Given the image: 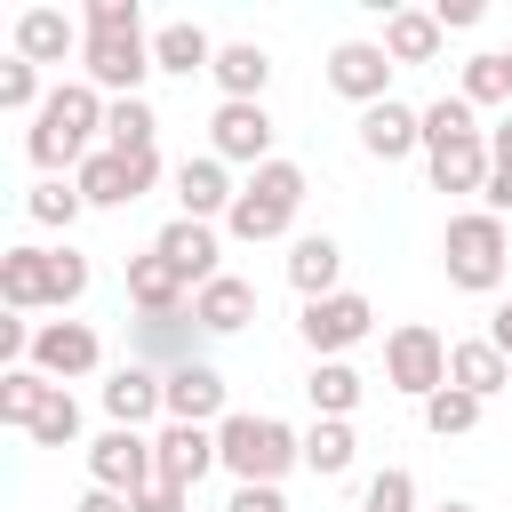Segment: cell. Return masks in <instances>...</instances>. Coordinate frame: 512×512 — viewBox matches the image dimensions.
I'll list each match as a JSON object with an SVG mask.
<instances>
[{
  "label": "cell",
  "mask_w": 512,
  "mask_h": 512,
  "mask_svg": "<svg viewBox=\"0 0 512 512\" xmlns=\"http://www.w3.org/2000/svg\"><path fill=\"white\" fill-rule=\"evenodd\" d=\"M104 88H88V80H64V88H48V104L32 112V136H24V152L56 176V168H72L80 176V160H88V136L104 128Z\"/></svg>",
  "instance_id": "6da1fadb"
},
{
  "label": "cell",
  "mask_w": 512,
  "mask_h": 512,
  "mask_svg": "<svg viewBox=\"0 0 512 512\" xmlns=\"http://www.w3.org/2000/svg\"><path fill=\"white\" fill-rule=\"evenodd\" d=\"M216 464L248 488V480H264V488H280V472L288 464H304V432H288L280 416H224L216 424Z\"/></svg>",
  "instance_id": "7a4b0ae2"
},
{
  "label": "cell",
  "mask_w": 512,
  "mask_h": 512,
  "mask_svg": "<svg viewBox=\"0 0 512 512\" xmlns=\"http://www.w3.org/2000/svg\"><path fill=\"white\" fill-rule=\"evenodd\" d=\"M296 208H304V168H296V160H264V168L240 184L224 232H232V240H280V232L296 224Z\"/></svg>",
  "instance_id": "3957f363"
},
{
  "label": "cell",
  "mask_w": 512,
  "mask_h": 512,
  "mask_svg": "<svg viewBox=\"0 0 512 512\" xmlns=\"http://www.w3.org/2000/svg\"><path fill=\"white\" fill-rule=\"evenodd\" d=\"M504 256H512V232H504V216H488V208H464V216H448V240H440L448 288H472V296H488V288L504 280Z\"/></svg>",
  "instance_id": "277c9868"
},
{
  "label": "cell",
  "mask_w": 512,
  "mask_h": 512,
  "mask_svg": "<svg viewBox=\"0 0 512 512\" xmlns=\"http://www.w3.org/2000/svg\"><path fill=\"white\" fill-rule=\"evenodd\" d=\"M384 384L408 392V400H432V392L448 384V344H440V328H424V320L392 328V336H384Z\"/></svg>",
  "instance_id": "5b68a950"
},
{
  "label": "cell",
  "mask_w": 512,
  "mask_h": 512,
  "mask_svg": "<svg viewBox=\"0 0 512 512\" xmlns=\"http://www.w3.org/2000/svg\"><path fill=\"white\" fill-rule=\"evenodd\" d=\"M72 184H80L88 208H136L160 184V152H88Z\"/></svg>",
  "instance_id": "8992f818"
},
{
  "label": "cell",
  "mask_w": 512,
  "mask_h": 512,
  "mask_svg": "<svg viewBox=\"0 0 512 512\" xmlns=\"http://www.w3.org/2000/svg\"><path fill=\"white\" fill-rule=\"evenodd\" d=\"M88 480H96V488L136 496V488H152V480H160V456H152V440H144V432L112 424V432H96V440H88Z\"/></svg>",
  "instance_id": "52a82bcc"
},
{
  "label": "cell",
  "mask_w": 512,
  "mask_h": 512,
  "mask_svg": "<svg viewBox=\"0 0 512 512\" xmlns=\"http://www.w3.org/2000/svg\"><path fill=\"white\" fill-rule=\"evenodd\" d=\"M80 64H88V88L136 96V88H144V72H152V32H88Z\"/></svg>",
  "instance_id": "ba28073f"
},
{
  "label": "cell",
  "mask_w": 512,
  "mask_h": 512,
  "mask_svg": "<svg viewBox=\"0 0 512 512\" xmlns=\"http://www.w3.org/2000/svg\"><path fill=\"white\" fill-rule=\"evenodd\" d=\"M304 344L320 352V360H336V352H352L368 328H376V304L368 296H352V288H336V296H320V304H304Z\"/></svg>",
  "instance_id": "9c48e42d"
},
{
  "label": "cell",
  "mask_w": 512,
  "mask_h": 512,
  "mask_svg": "<svg viewBox=\"0 0 512 512\" xmlns=\"http://www.w3.org/2000/svg\"><path fill=\"white\" fill-rule=\"evenodd\" d=\"M96 360H104V344H96L88 320H40V328H32V368H40L48 384L96 376Z\"/></svg>",
  "instance_id": "30bf717a"
},
{
  "label": "cell",
  "mask_w": 512,
  "mask_h": 512,
  "mask_svg": "<svg viewBox=\"0 0 512 512\" xmlns=\"http://www.w3.org/2000/svg\"><path fill=\"white\" fill-rule=\"evenodd\" d=\"M328 88L352 96L360 112L384 104V96H392V56H384V40H336V48H328Z\"/></svg>",
  "instance_id": "8fae6325"
},
{
  "label": "cell",
  "mask_w": 512,
  "mask_h": 512,
  "mask_svg": "<svg viewBox=\"0 0 512 512\" xmlns=\"http://www.w3.org/2000/svg\"><path fill=\"white\" fill-rule=\"evenodd\" d=\"M104 416H112V424H128V432H144L152 416H168V376H160V368H144V360L112 368V376H104Z\"/></svg>",
  "instance_id": "7c38bea8"
},
{
  "label": "cell",
  "mask_w": 512,
  "mask_h": 512,
  "mask_svg": "<svg viewBox=\"0 0 512 512\" xmlns=\"http://www.w3.org/2000/svg\"><path fill=\"white\" fill-rule=\"evenodd\" d=\"M208 144H216V160H224V168H232V160L264 168V160H272V112H264V104H216Z\"/></svg>",
  "instance_id": "4fadbf2b"
},
{
  "label": "cell",
  "mask_w": 512,
  "mask_h": 512,
  "mask_svg": "<svg viewBox=\"0 0 512 512\" xmlns=\"http://www.w3.org/2000/svg\"><path fill=\"white\" fill-rule=\"evenodd\" d=\"M168 376V424H224L232 408H224V376L208 368V360H184V368H160Z\"/></svg>",
  "instance_id": "5bb4252c"
},
{
  "label": "cell",
  "mask_w": 512,
  "mask_h": 512,
  "mask_svg": "<svg viewBox=\"0 0 512 512\" xmlns=\"http://www.w3.org/2000/svg\"><path fill=\"white\" fill-rule=\"evenodd\" d=\"M416 144H424V112H408L400 96H384V104L360 112V152H368V160L392 168V160H408Z\"/></svg>",
  "instance_id": "9a60e30c"
},
{
  "label": "cell",
  "mask_w": 512,
  "mask_h": 512,
  "mask_svg": "<svg viewBox=\"0 0 512 512\" xmlns=\"http://www.w3.org/2000/svg\"><path fill=\"white\" fill-rule=\"evenodd\" d=\"M184 296H192V280L160 256V248H144V256H128V304L144 312V320H168V312H184Z\"/></svg>",
  "instance_id": "2e32d148"
},
{
  "label": "cell",
  "mask_w": 512,
  "mask_h": 512,
  "mask_svg": "<svg viewBox=\"0 0 512 512\" xmlns=\"http://www.w3.org/2000/svg\"><path fill=\"white\" fill-rule=\"evenodd\" d=\"M88 48V32L64 16V8H24L16 16V56L24 64H64V56H80Z\"/></svg>",
  "instance_id": "e0dca14e"
},
{
  "label": "cell",
  "mask_w": 512,
  "mask_h": 512,
  "mask_svg": "<svg viewBox=\"0 0 512 512\" xmlns=\"http://www.w3.org/2000/svg\"><path fill=\"white\" fill-rule=\"evenodd\" d=\"M232 200H240V184L224 176V160H216V152H200V160H184V168H176V208H184V216L216 224V216H232Z\"/></svg>",
  "instance_id": "ac0fdd59"
},
{
  "label": "cell",
  "mask_w": 512,
  "mask_h": 512,
  "mask_svg": "<svg viewBox=\"0 0 512 512\" xmlns=\"http://www.w3.org/2000/svg\"><path fill=\"white\" fill-rule=\"evenodd\" d=\"M152 456H160V480L200 488V480H208V464H216V432H208V424H160Z\"/></svg>",
  "instance_id": "d6986e66"
},
{
  "label": "cell",
  "mask_w": 512,
  "mask_h": 512,
  "mask_svg": "<svg viewBox=\"0 0 512 512\" xmlns=\"http://www.w3.org/2000/svg\"><path fill=\"white\" fill-rule=\"evenodd\" d=\"M192 320H200V336H240V328L256 320V288H248L240 272H216V280L192 296Z\"/></svg>",
  "instance_id": "ffe728a7"
},
{
  "label": "cell",
  "mask_w": 512,
  "mask_h": 512,
  "mask_svg": "<svg viewBox=\"0 0 512 512\" xmlns=\"http://www.w3.org/2000/svg\"><path fill=\"white\" fill-rule=\"evenodd\" d=\"M192 288H208L216 280V224H200V216H176V224H160V240H152Z\"/></svg>",
  "instance_id": "44dd1931"
},
{
  "label": "cell",
  "mask_w": 512,
  "mask_h": 512,
  "mask_svg": "<svg viewBox=\"0 0 512 512\" xmlns=\"http://www.w3.org/2000/svg\"><path fill=\"white\" fill-rule=\"evenodd\" d=\"M336 280H344V248H336L328 232H304V240L288 248V288H296L304 304H320V296H336Z\"/></svg>",
  "instance_id": "7402d4cb"
},
{
  "label": "cell",
  "mask_w": 512,
  "mask_h": 512,
  "mask_svg": "<svg viewBox=\"0 0 512 512\" xmlns=\"http://www.w3.org/2000/svg\"><path fill=\"white\" fill-rule=\"evenodd\" d=\"M448 384H456V392H472V400H488V392H504V384H512V360H504L488 336H464V344H448Z\"/></svg>",
  "instance_id": "603a6c76"
},
{
  "label": "cell",
  "mask_w": 512,
  "mask_h": 512,
  "mask_svg": "<svg viewBox=\"0 0 512 512\" xmlns=\"http://www.w3.org/2000/svg\"><path fill=\"white\" fill-rule=\"evenodd\" d=\"M152 72H216V40L192 24V16H176V24H160L152 32Z\"/></svg>",
  "instance_id": "cb8c5ba5"
},
{
  "label": "cell",
  "mask_w": 512,
  "mask_h": 512,
  "mask_svg": "<svg viewBox=\"0 0 512 512\" xmlns=\"http://www.w3.org/2000/svg\"><path fill=\"white\" fill-rule=\"evenodd\" d=\"M264 80H272V56L256 40H224L216 48V88L224 104H264Z\"/></svg>",
  "instance_id": "d4e9b609"
},
{
  "label": "cell",
  "mask_w": 512,
  "mask_h": 512,
  "mask_svg": "<svg viewBox=\"0 0 512 512\" xmlns=\"http://www.w3.org/2000/svg\"><path fill=\"white\" fill-rule=\"evenodd\" d=\"M432 160V192H488V136H456V144H440V152H424Z\"/></svg>",
  "instance_id": "484cf974"
},
{
  "label": "cell",
  "mask_w": 512,
  "mask_h": 512,
  "mask_svg": "<svg viewBox=\"0 0 512 512\" xmlns=\"http://www.w3.org/2000/svg\"><path fill=\"white\" fill-rule=\"evenodd\" d=\"M440 40H448V32H440L432 8H392V16H384V56H392V64H432Z\"/></svg>",
  "instance_id": "4316f807"
},
{
  "label": "cell",
  "mask_w": 512,
  "mask_h": 512,
  "mask_svg": "<svg viewBox=\"0 0 512 512\" xmlns=\"http://www.w3.org/2000/svg\"><path fill=\"white\" fill-rule=\"evenodd\" d=\"M0 304L8 312H40L48 304V248H8L0 256Z\"/></svg>",
  "instance_id": "83f0119b"
},
{
  "label": "cell",
  "mask_w": 512,
  "mask_h": 512,
  "mask_svg": "<svg viewBox=\"0 0 512 512\" xmlns=\"http://www.w3.org/2000/svg\"><path fill=\"white\" fill-rule=\"evenodd\" d=\"M304 392H312V416H336V424H344V416L360 408V392H368V376H360L352 360H320Z\"/></svg>",
  "instance_id": "f1b7e54d"
},
{
  "label": "cell",
  "mask_w": 512,
  "mask_h": 512,
  "mask_svg": "<svg viewBox=\"0 0 512 512\" xmlns=\"http://www.w3.org/2000/svg\"><path fill=\"white\" fill-rule=\"evenodd\" d=\"M152 136H160V112H152L144 96H112V112H104V152H152Z\"/></svg>",
  "instance_id": "f546056e"
},
{
  "label": "cell",
  "mask_w": 512,
  "mask_h": 512,
  "mask_svg": "<svg viewBox=\"0 0 512 512\" xmlns=\"http://www.w3.org/2000/svg\"><path fill=\"white\" fill-rule=\"evenodd\" d=\"M352 456H360L352 424H336V416H312V432H304V464H312L320 480H336V472H352Z\"/></svg>",
  "instance_id": "4dcf8cb0"
},
{
  "label": "cell",
  "mask_w": 512,
  "mask_h": 512,
  "mask_svg": "<svg viewBox=\"0 0 512 512\" xmlns=\"http://www.w3.org/2000/svg\"><path fill=\"white\" fill-rule=\"evenodd\" d=\"M56 384L40 376V368H0V424H16V432H32V416H40V400H48Z\"/></svg>",
  "instance_id": "1f68e13d"
},
{
  "label": "cell",
  "mask_w": 512,
  "mask_h": 512,
  "mask_svg": "<svg viewBox=\"0 0 512 512\" xmlns=\"http://www.w3.org/2000/svg\"><path fill=\"white\" fill-rule=\"evenodd\" d=\"M472 424H480V400H472V392H456V384H440V392L424 400V432H432V440H464Z\"/></svg>",
  "instance_id": "d6a6232c"
},
{
  "label": "cell",
  "mask_w": 512,
  "mask_h": 512,
  "mask_svg": "<svg viewBox=\"0 0 512 512\" xmlns=\"http://www.w3.org/2000/svg\"><path fill=\"white\" fill-rule=\"evenodd\" d=\"M192 328H200V320H184V312L144 320V368H160V360H168V368H184V360H192Z\"/></svg>",
  "instance_id": "836d02e7"
},
{
  "label": "cell",
  "mask_w": 512,
  "mask_h": 512,
  "mask_svg": "<svg viewBox=\"0 0 512 512\" xmlns=\"http://www.w3.org/2000/svg\"><path fill=\"white\" fill-rule=\"evenodd\" d=\"M32 440H40V448H72V440H80V400H72L64 384L40 400V416H32Z\"/></svg>",
  "instance_id": "e575fe53"
},
{
  "label": "cell",
  "mask_w": 512,
  "mask_h": 512,
  "mask_svg": "<svg viewBox=\"0 0 512 512\" xmlns=\"http://www.w3.org/2000/svg\"><path fill=\"white\" fill-rule=\"evenodd\" d=\"M488 160H496V168H488V192H480V200H488V216H504V208H512V112L488 128Z\"/></svg>",
  "instance_id": "d590c367"
},
{
  "label": "cell",
  "mask_w": 512,
  "mask_h": 512,
  "mask_svg": "<svg viewBox=\"0 0 512 512\" xmlns=\"http://www.w3.org/2000/svg\"><path fill=\"white\" fill-rule=\"evenodd\" d=\"M456 96H464V104H504V96H512V64H504V56H472Z\"/></svg>",
  "instance_id": "8d00e7d4"
},
{
  "label": "cell",
  "mask_w": 512,
  "mask_h": 512,
  "mask_svg": "<svg viewBox=\"0 0 512 512\" xmlns=\"http://www.w3.org/2000/svg\"><path fill=\"white\" fill-rule=\"evenodd\" d=\"M456 136H480V128H472V104H464V96L424 104V152H440V144H456Z\"/></svg>",
  "instance_id": "74e56055"
},
{
  "label": "cell",
  "mask_w": 512,
  "mask_h": 512,
  "mask_svg": "<svg viewBox=\"0 0 512 512\" xmlns=\"http://www.w3.org/2000/svg\"><path fill=\"white\" fill-rule=\"evenodd\" d=\"M80 208H88V200H80V184H64V176H48L40 192H24V216H32V224H72Z\"/></svg>",
  "instance_id": "f35d334b"
},
{
  "label": "cell",
  "mask_w": 512,
  "mask_h": 512,
  "mask_svg": "<svg viewBox=\"0 0 512 512\" xmlns=\"http://www.w3.org/2000/svg\"><path fill=\"white\" fill-rule=\"evenodd\" d=\"M88 296V256L80 248H48V304L64 312V304H80Z\"/></svg>",
  "instance_id": "ab89813d"
},
{
  "label": "cell",
  "mask_w": 512,
  "mask_h": 512,
  "mask_svg": "<svg viewBox=\"0 0 512 512\" xmlns=\"http://www.w3.org/2000/svg\"><path fill=\"white\" fill-rule=\"evenodd\" d=\"M48 96H40V64H0V112H40Z\"/></svg>",
  "instance_id": "60d3db41"
},
{
  "label": "cell",
  "mask_w": 512,
  "mask_h": 512,
  "mask_svg": "<svg viewBox=\"0 0 512 512\" xmlns=\"http://www.w3.org/2000/svg\"><path fill=\"white\" fill-rule=\"evenodd\" d=\"M368 512H416V480H408L400 464H384V472L368 480Z\"/></svg>",
  "instance_id": "b9f144b4"
},
{
  "label": "cell",
  "mask_w": 512,
  "mask_h": 512,
  "mask_svg": "<svg viewBox=\"0 0 512 512\" xmlns=\"http://www.w3.org/2000/svg\"><path fill=\"white\" fill-rule=\"evenodd\" d=\"M80 32H144V8L136 0H88Z\"/></svg>",
  "instance_id": "7bdbcfd3"
},
{
  "label": "cell",
  "mask_w": 512,
  "mask_h": 512,
  "mask_svg": "<svg viewBox=\"0 0 512 512\" xmlns=\"http://www.w3.org/2000/svg\"><path fill=\"white\" fill-rule=\"evenodd\" d=\"M136 512H192V488H176V480H152V488H136Z\"/></svg>",
  "instance_id": "ee69618b"
},
{
  "label": "cell",
  "mask_w": 512,
  "mask_h": 512,
  "mask_svg": "<svg viewBox=\"0 0 512 512\" xmlns=\"http://www.w3.org/2000/svg\"><path fill=\"white\" fill-rule=\"evenodd\" d=\"M224 512H288V496L280 488H264V480H248V488H232V504Z\"/></svg>",
  "instance_id": "f6af8a7d"
},
{
  "label": "cell",
  "mask_w": 512,
  "mask_h": 512,
  "mask_svg": "<svg viewBox=\"0 0 512 512\" xmlns=\"http://www.w3.org/2000/svg\"><path fill=\"white\" fill-rule=\"evenodd\" d=\"M432 16H440V32H464V24H480V0H432Z\"/></svg>",
  "instance_id": "bcb514c9"
},
{
  "label": "cell",
  "mask_w": 512,
  "mask_h": 512,
  "mask_svg": "<svg viewBox=\"0 0 512 512\" xmlns=\"http://www.w3.org/2000/svg\"><path fill=\"white\" fill-rule=\"evenodd\" d=\"M72 512H136V496H120V488H88Z\"/></svg>",
  "instance_id": "7dc6e473"
},
{
  "label": "cell",
  "mask_w": 512,
  "mask_h": 512,
  "mask_svg": "<svg viewBox=\"0 0 512 512\" xmlns=\"http://www.w3.org/2000/svg\"><path fill=\"white\" fill-rule=\"evenodd\" d=\"M488 344H496V352H504V360H512V296H504V304H496V312H488Z\"/></svg>",
  "instance_id": "c3c4849f"
},
{
  "label": "cell",
  "mask_w": 512,
  "mask_h": 512,
  "mask_svg": "<svg viewBox=\"0 0 512 512\" xmlns=\"http://www.w3.org/2000/svg\"><path fill=\"white\" fill-rule=\"evenodd\" d=\"M432 512H472V504H432Z\"/></svg>",
  "instance_id": "681fc988"
},
{
  "label": "cell",
  "mask_w": 512,
  "mask_h": 512,
  "mask_svg": "<svg viewBox=\"0 0 512 512\" xmlns=\"http://www.w3.org/2000/svg\"><path fill=\"white\" fill-rule=\"evenodd\" d=\"M504 64H512V48H504Z\"/></svg>",
  "instance_id": "f907efd6"
}]
</instances>
